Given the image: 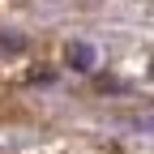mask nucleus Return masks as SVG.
Here are the masks:
<instances>
[{
	"instance_id": "obj_1",
	"label": "nucleus",
	"mask_w": 154,
	"mask_h": 154,
	"mask_svg": "<svg viewBox=\"0 0 154 154\" xmlns=\"http://www.w3.org/2000/svg\"><path fill=\"white\" fill-rule=\"evenodd\" d=\"M69 60H73L77 69H90V64H94V51H90V47L82 43V47H73V51H69Z\"/></svg>"
}]
</instances>
